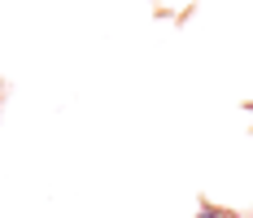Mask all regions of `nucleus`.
<instances>
[{"label":"nucleus","instance_id":"1","mask_svg":"<svg viewBox=\"0 0 253 218\" xmlns=\"http://www.w3.org/2000/svg\"><path fill=\"white\" fill-rule=\"evenodd\" d=\"M197 218H231V214H227V210H218V205H201V214H197Z\"/></svg>","mask_w":253,"mask_h":218}]
</instances>
